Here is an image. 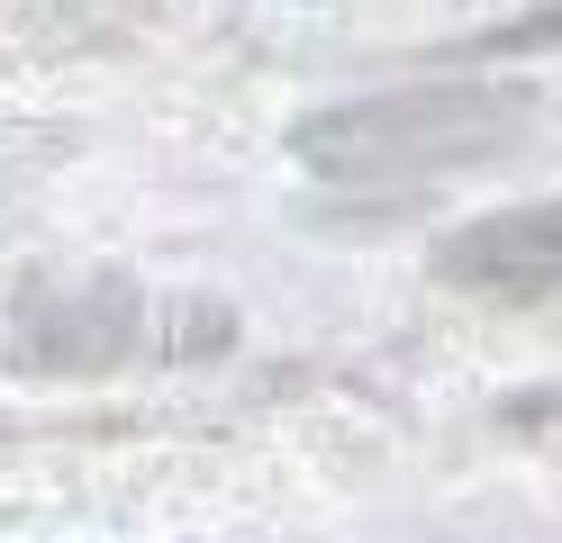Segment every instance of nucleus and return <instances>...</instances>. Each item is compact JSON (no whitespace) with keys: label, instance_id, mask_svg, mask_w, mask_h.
I'll return each mask as SVG.
<instances>
[{"label":"nucleus","instance_id":"nucleus-1","mask_svg":"<svg viewBox=\"0 0 562 543\" xmlns=\"http://www.w3.org/2000/svg\"><path fill=\"white\" fill-rule=\"evenodd\" d=\"M536 100L508 82H417V91H381L355 109L300 127V155L355 181H400V172H445V163H481L499 145L526 136Z\"/></svg>","mask_w":562,"mask_h":543},{"label":"nucleus","instance_id":"nucleus-2","mask_svg":"<svg viewBox=\"0 0 562 543\" xmlns=\"http://www.w3.org/2000/svg\"><path fill=\"white\" fill-rule=\"evenodd\" d=\"M436 281L481 290V299H544L562 290V200L490 208L436 245Z\"/></svg>","mask_w":562,"mask_h":543}]
</instances>
